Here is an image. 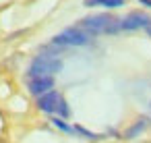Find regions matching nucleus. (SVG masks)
Here are the masks:
<instances>
[{"label":"nucleus","instance_id":"obj_1","mask_svg":"<svg viewBox=\"0 0 151 143\" xmlns=\"http://www.w3.org/2000/svg\"><path fill=\"white\" fill-rule=\"evenodd\" d=\"M79 27L85 29L89 35H114L120 31V19L110 15V13H97V15H89L85 19L79 21Z\"/></svg>","mask_w":151,"mask_h":143},{"label":"nucleus","instance_id":"obj_2","mask_svg":"<svg viewBox=\"0 0 151 143\" xmlns=\"http://www.w3.org/2000/svg\"><path fill=\"white\" fill-rule=\"evenodd\" d=\"M62 66H64V62L56 54H37L27 69V77L29 79H33V77H54L56 73L62 71Z\"/></svg>","mask_w":151,"mask_h":143},{"label":"nucleus","instance_id":"obj_3","mask_svg":"<svg viewBox=\"0 0 151 143\" xmlns=\"http://www.w3.org/2000/svg\"><path fill=\"white\" fill-rule=\"evenodd\" d=\"M91 38H93V35H89L85 29H81V27L77 25V27H68V29H64L62 33L54 35L52 44H54V46H62V48H66V46H87V44L91 42Z\"/></svg>","mask_w":151,"mask_h":143},{"label":"nucleus","instance_id":"obj_4","mask_svg":"<svg viewBox=\"0 0 151 143\" xmlns=\"http://www.w3.org/2000/svg\"><path fill=\"white\" fill-rule=\"evenodd\" d=\"M151 25V17L143 11H132L124 19H120V31H137Z\"/></svg>","mask_w":151,"mask_h":143},{"label":"nucleus","instance_id":"obj_5","mask_svg":"<svg viewBox=\"0 0 151 143\" xmlns=\"http://www.w3.org/2000/svg\"><path fill=\"white\" fill-rule=\"evenodd\" d=\"M62 102V93L56 89H50L48 93L37 98V110L46 112V114H58V106Z\"/></svg>","mask_w":151,"mask_h":143},{"label":"nucleus","instance_id":"obj_6","mask_svg":"<svg viewBox=\"0 0 151 143\" xmlns=\"http://www.w3.org/2000/svg\"><path fill=\"white\" fill-rule=\"evenodd\" d=\"M54 77H33L29 79V93L40 98L44 93H48L50 89H54Z\"/></svg>","mask_w":151,"mask_h":143},{"label":"nucleus","instance_id":"obj_7","mask_svg":"<svg viewBox=\"0 0 151 143\" xmlns=\"http://www.w3.org/2000/svg\"><path fill=\"white\" fill-rule=\"evenodd\" d=\"M147 124H149V122H147V118H139L137 122H132V124L124 131V139H128V141H130V139H137V137L147 129Z\"/></svg>","mask_w":151,"mask_h":143},{"label":"nucleus","instance_id":"obj_8","mask_svg":"<svg viewBox=\"0 0 151 143\" xmlns=\"http://www.w3.org/2000/svg\"><path fill=\"white\" fill-rule=\"evenodd\" d=\"M85 6H106V9H120L126 4V0H85Z\"/></svg>","mask_w":151,"mask_h":143},{"label":"nucleus","instance_id":"obj_9","mask_svg":"<svg viewBox=\"0 0 151 143\" xmlns=\"http://www.w3.org/2000/svg\"><path fill=\"white\" fill-rule=\"evenodd\" d=\"M73 131L79 133V135H83V137H87V139H91V141H99V139H101V135H95V133H91V131H87V129H83V126H79V124H77Z\"/></svg>","mask_w":151,"mask_h":143},{"label":"nucleus","instance_id":"obj_10","mask_svg":"<svg viewBox=\"0 0 151 143\" xmlns=\"http://www.w3.org/2000/svg\"><path fill=\"white\" fill-rule=\"evenodd\" d=\"M52 124H54V126H58V129H60V131H64V133H75V131H73V126H68V124H66L62 118H58V116H56V118H52Z\"/></svg>","mask_w":151,"mask_h":143},{"label":"nucleus","instance_id":"obj_11","mask_svg":"<svg viewBox=\"0 0 151 143\" xmlns=\"http://www.w3.org/2000/svg\"><path fill=\"white\" fill-rule=\"evenodd\" d=\"M58 114H60V118H68V116H70V108H68V104H66L64 98H62V102H60V106H58Z\"/></svg>","mask_w":151,"mask_h":143},{"label":"nucleus","instance_id":"obj_12","mask_svg":"<svg viewBox=\"0 0 151 143\" xmlns=\"http://www.w3.org/2000/svg\"><path fill=\"white\" fill-rule=\"evenodd\" d=\"M139 4H143V6H147V9H151V0H139Z\"/></svg>","mask_w":151,"mask_h":143},{"label":"nucleus","instance_id":"obj_13","mask_svg":"<svg viewBox=\"0 0 151 143\" xmlns=\"http://www.w3.org/2000/svg\"><path fill=\"white\" fill-rule=\"evenodd\" d=\"M145 29H147V33H149V38H151V25H147Z\"/></svg>","mask_w":151,"mask_h":143}]
</instances>
